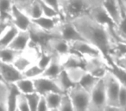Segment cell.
I'll list each match as a JSON object with an SVG mask.
<instances>
[{
  "instance_id": "obj_33",
  "label": "cell",
  "mask_w": 126,
  "mask_h": 111,
  "mask_svg": "<svg viewBox=\"0 0 126 111\" xmlns=\"http://www.w3.org/2000/svg\"><path fill=\"white\" fill-rule=\"evenodd\" d=\"M39 2H40L41 6H42V15L49 17V18H61V14H60L58 11H56L55 10L53 9L52 7L47 5L43 0H39Z\"/></svg>"
},
{
  "instance_id": "obj_39",
  "label": "cell",
  "mask_w": 126,
  "mask_h": 111,
  "mask_svg": "<svg viewBox=\"0 0 126 111\" xmlns=\"http://www.w3.org/2000/svg\"><path fill=\"white\" fill-rule=\"evenodd\" d=\"M111 61L115 62L116 64H118V65L121 66V67H123V68H124V69H126V54L124 55V56H123V57H119V58L115 59V60H111Z\"/></svg>"
},
{
  "instance_id": "obj_27",
  "label": "cell",
  "mask_w": 126,
  "mask_h": 111,
  "mask_svg": "<svg viewBox=\"0 0 126 111\" xmlns=\"http://www.w3.org/2000/svg\"><path fill=\"white\" fill-rule=\"evenodd\" d=\"M23 11H25L27 15L31 19H35L39 17L42 16V10L39 0H34L33 2L26 8Z\"/></svg>"
},
{
  "instance_id": "obj_9",
  "label": "cell",
  "mask_w": 126,
  "mask_h": 111,
  "mask_svg": "<svg viewBox=\"0 0 126 111\" xmlns=\"http://www.w3.org/2000/svg\"><path fill=\"white\" fill-rule=\"evenodd\" d=\"M43 48L47 49L52 54L58 55L60 57L66 56L73 51L70 43L59 37H51Z\"/></svg>"
},
{
  "instance_id": "obj_25",
  "label": "cell",
  "mask_w": 126,
  "mask_h": 111,
  "mask_svg": "<svg viewBox=\"0 0 126 111\" xmlns=\"http://www.w3.org/2000/svg\"><path fill=\"white\" fill-rule=\"evenodd\" d=\"M22 53L23 52L16 50V49H13L10 47L3 48V49H0V60H2L6 63H10V64H12L16 60V57L20 54H22Z\"/></svg>"
},
{
  "instance_id": "obj_7",
  "label": "cell",
  "mask_w": 126,
  "mask_h": 111,
  "mask_svg": "<svg viewBox=\"0 0 126 111\" xmlns=\"http://www.w3.org/2000/svg\"><path fill=\"white\" fill-rule=\"evenodd\" d=\"M104 80L107 95V105L120 108L118 106V95L121 83L110 71H108L107 74L104 76Z\"/></svg>"
},
{
  "instance_id": "obj_35",
  "label": "cell",
  "mask_w": 126,
  "mask_h": 111,
  "mask_svg": "<svg viewBox=\"0 0 126 111\" xmlns=\"http://www.w3.org/2000/svg\"><path fill=\"white\" fill-rule=\"evenodd\" d=\"M118 106L121 110H126V86L121 85L118 95Z\"/></svg>"
},
{
  "instance_id": "obj_10",
  "label": "cell",
  "mask_w": 126,
  "mask_h": 111,
  "mask_svg": "<svg viewBox=\"0 0 126 111\" xmlns=\"http://www.w3.org/2000/svg\"><path fill=\"white\" fill-rule=\"evenodd\" d=\"M34 84H35V91L41 95H46L49 92H59L62 93L54 79L47 77V76H41L36 78H34Z\"/></svg>"
},
{
  "instance_id": "obj_31",
  "label": "cell",
  "mask_w": 126,
  "mask_h": 111,
  "mask_svg": "<svg viewBox=\"0 0 126 111\" xmlns=\"http://www.w3.org/2000/svg\"><path fill=\"white\" fill-rule=\"evenodd\" d=\"M59 110H74L72 99L67 92L62 93Z\"/></svg>"
},
{
  "instance_id": "obj_41",
  "label": "cell",
  "mask_w": 126,
  "mask_h": 111,
  "mask_svg": "<svg viewBox=\"0 0 126 111\" xmlns=\"http://www.w3.org/2000/svg\"><path fill=\"white\" fill-rule=\"evenodd\" d=\"M2 83H2V82H0V87H1V85H2Z\"/></svg>"
},
{
  "instance_id": "obj_20",
  "label": "cell",
  "mask_w": 126,
  "mask_h": 111,
  "mask_svg": "<svg viewBox=\"0 0 126 111\" xmlns=\"http://www.w3.org/2000/svg\"><path fill=\"white\" fill-rule=\"evenodd\" d=\"M8 87V110H16V100L21 92L14 83H9Z\"/></svg>"
},
{
  "instance_id": "obj_30",
  "label": "cell",
  "mask_w": 126,
  "mask_h": 111,
  "mask_svg": "<svg viewBox=\"0 0 126 111\" xmlns=\"http://www.w3.org/2000/svg\"><path fill=\"white\" fill-rule=\"evenodd\" d=\"M8 84L2 83L0 87V110H8Z\"/></svg>"
},
{
  "instance_id": "obj_28",
  "label": "cell",
  "mask_w": 126,
  "mask_h": 111,
  "mask_svg": "<svg viewBox=\"0 0 126 111\" xmlns=\"http://www.w3.org/2000/svg\"><path fill=\"white\" fill-rule=\"evenodd\" d=\"M68 75L70 80L74 83H79L84 75L87 71L85 69L84 67H75V68H70V69H65Z\"/></svg>"
},
{
  "instance_id": "obj_8",
  "label": "cell",
  "mask_w": 126,
  "mask_h": 111,
  "mask_svg": "<svg viewBox=\"0 0 126 111\" xmlns=\"http://www.w3.org/2000/svg\"><path fill=\"white\" fill-rule=\"evenodd\" d=\"M70 45L74 52L82 56L84 58L92 57H104V55L98 48L86 40L74 41V42L70 43Z\"/></svg>"
},
{
  "instance_id": "obj_19",
  "label": "cell",
  "mask_w": 126,
  "mask_h": 111,
  "mask_svg": "<svg viewBox=\"0 0 126 111\" xmlns=\"http://www.w3.org/2000/svg\"><path fill=\"white\" fill-rule=\"evenodd\" d=\"M109 71L118 80L121 85L126 86V69L110 60L109 61Z\"/></svg>"
},
{
  "instance_id": "obj_43",
  "label": "cell",
  "mask_w": 126,
  "mask_h": 111,
  "mask_svg": "<svg viewBox=\"0 0 126 111\" xmlns=\"http://www.w3.org/2000/svg\"><path fill=\"white\" fill-rule=\"evenodd\" d=\"M125 8H126V7H125Z\"/></svg>"
},
{
  "instance_id": "obj_4",
  "label": "cell",
  "mask_w": 126,
  "mask_h": 111,
  "mask_svg": "<svg viewBox=\"0 0 126 111\" xmlns=\"http://www.w3.org/2000/svg\"><path fill=\"white\" fill-rule=\"evenodd\" d=\"M52 37H59L69 43L78 40H85L72 21L61 20L55 29L51 32Z\"/></svg>"
},
{
  "instance_id": "obj_2",
  "label": "cell",
  "mask_w": 126,
  "mask_h": 111,
  "mask_svg": "<svg viewBox=\"0 0 126 111\" xmlns=\"http://www.w3.org/2000/svg\"><path fill=\"white\" fill-rule=\"evenodd\" d=\"M103 0H60L61 16L64 21H73L87 15L93 9L102 4Z\"/></svg>"
},
{
  "instance_id": "obj_40",
  "label": "cell",
  "mask_w": 126,
  "mask_h": 111,
  "mask_svg": "<svg viewBox=\"0 0 126 111\" xmlns=\"http://www.w3.org/2000/svg\"><path fill=\"white\" fill-rule=\"evenodd\" d=\"M119 1H120L121 4H122L124 7H126V0H119Z\"/></svg>"
},
{
  "instance_id": "obj_6",
  "label": "cell",
  "mask_w": 126,
  "mask_h": 111,
  "mask_svg": "<svg viewBox=\"0 0 126 111\" xmlns=\"http://www.w3.org/2000/svg\"><path fill=\"white\" fill-rule=\"evenodd\" d=\"M84 59L85 69L97 77L103 78L109 71V63L104 57H92Z\"/></svg>"
},
{
  "instance_id": "obj_38",
  "label": "cell",
  "mask_w": 126,
  "mask_h": 111,
  "mask_svg": "<svg viewBox=\"0 0 126 111\" xmlns=\"http://www.w3.org/2000/svg\"><path fill=\"white\" fill-rule=\"evenodd\" d=\"M44 2L49 5L50 7H52L53 9H54L56 11L61 14V4H60V0H43Z\"/></svg>"
},
{
  "instance_id": "obj_15",
  "label": "cell",
  "mask_w": 126,
  "mask_h": 111,
  "mask_svg": "<svg viewBox=\"0 0 126 111\" xmlns=\"http://www.w3.org/2000/svg\"><path fill=\"white\" fill-rule=\"evenodd\" d=\"M103 6L116 24L119 23L122 17V5L119 0H103Z\"/></svg>"
},
{
  "instance_id": "obj_5",
  "label": "cell",
  "mask_w": 126,
  "mask_h": 111,
  "mask_svg": "<svg viewBox=\"0 0 126 111\" xmlns=\"http://www.w3.org/2000/svg\"><path fill=\"white\" fill-rule=\"evenodd\" d=\"M72 99L74 110H88L90 104V92L79 83L74 84L67 91Z\"/></svg>"
},
{
  "instance_id": "obj_17",
  "label": "cell",
  "mask_w": 126,
  "mask_h": 111,
  "mask_svg": "<svg viewBox=\"0 0 126 111\" xmlns=\"http://www.w3.org/2000/svg\"><path fill=\"white\" fill-rule=\"evenodd\" d=\"M18 31L19 30L15 25H13L12 23L10 24L0 36V49L8 47Z\"/></svg>"
},
{
  "instance_id": "obj_24",
  "label": "cell",
  "mask_w": 126,
  "mask_h": 111,
  "mask_svg": "<svg viewBox=\"0 0 126 111\" xmlns=\"http://www.w3.org/2000/svg\"><path fill=\"white\" fill-rule=\"evenodd\" d=\"M14 0H0V19L11 20Z\"/></svg>"
},
{
  "instance_id": "obj_14",
  "label": "cell",
  "mask_w": 126,
  "mask_h": 111,
  "mask_svg": "<svg viewBox=\"0 0 126 111\" xmlns=\"http://www.w3.org/2000/svg\"><path fill=\"white\" fill-rule=\"evenodd\" d=\"M32 23H35L38 27H40L42 30H45V31L48 32L51 34V32L57 27V25L60 23V22L62 20L61 18H49L47 16H42L39 17L35 19H31ZM52 36V35H51Z\"/></svg>"
},
{
  "instance_id": "obj_16",
  "label": "cell",
  "mask_w": 126,
  "mask_h": 111,
  "mask_svg": "<svg viewBox=\"0 0 126 111\" xmlns=\"http://www.w3.org/2000/svg\"><path fill=\"white\" fill-rule=\"evenodd\" d=\"M63 69H63L62 64H61V57L58 56V55L53 54L52 60L49 63L48 65L46 67V69H44L42 76L54 79V78H55Z\"/></svg>"
},
{
  "instance_id": "obj_34",
  "label": "cell",
  "mask_w": 126,
  "mask_h": 111,
  "mask_svg": "<svg viewBox=\"0 0 126 111\" xmlns=\"http://www.w3.org/2000/svg\"><path fill=\"white\" fill-rule=\"evenodd\" d=\"M16 110H30V105L25 94L20 93L16 100Z\"/></svg>"
},
{
  "instance_id": "obj_18",
  "label": "cell",
  "mask_w": 126,
  "mask_h": 111,
  "mask_svg": "<svg viewBox=\"0 0 126 111\" xmlns=\"http://www.w3.org/2000/svg\"><path fill=\"white\" fill-rule=\"evenodd\" d=\"M54 80L62 93L67 92L74 84H76L71 81L65 69H63L55 78H54Z\"/></svg>"
},
{
  "instance_id": "obj_26",
  "label": "cell",
  "mask_w": 126,
  "mask_h": 111,
  "mask_svg": "<svg viewBox=\"0 0 126 111\" xmlns=\"http://www.w3.org/2000/svg\"><path fill=\"white\" fill-rule=\"evenodd\" d=\"M61 95L62 93H59V92H49L44 95L47 99L49 110H59Z\"/></svg>"
},
{
  "instance_id": "obj_3",
  "label": "cell",
  "mask_w": 126,
  "mask_h": 111,
  "mask_svg": "<svg viewBox=\"0 0 126 111\" xmlns=\"http://www.w3.org/2000/svg\"><path fill=\"white\" fill-rule=\"evenodd\" d=\"M90 104L88 110H105L107 106V95L104 77L98 81L90 92Z\"/></svg>"
},
{
  "instance_id": "obj_1",
  "label": "cell",
  "mask_w": 126,
  "mask_h": 111,
  "mask_svg": "<svg viewBox=\"0 0 126 111\" xmlns=\"http://www.w3.org/2000/svg\"><path fill=\"white\" fill-rule=\"evenodd\" d=\"M72 22L83 38L98 48L108 61L113 44L116 42L110 30L93 19L89 14L75 18Z\"/></svg>"
},
{
  "instance_id": "obj_29",
  "label": "cell",
  "mask_w": 126,
  "mask_h": 111,
  "mask_svg": "<svg viewBox=\"0 0 126 111\" xmlns=\"http://www.w3.org/2000/svg\"><path fill=\"white\" fill-rule=\"evenodd\" d=\"M42 74H43V69H42V68L37 64V63H35V64L34 63V64H31L26 70L23 72V77L30 78V79H34V78L41 76H42Z\"/></svg>"
},
{
  "instance_id": "obj_21",
  "label": "cell",
  "mask_w": 126,
  "mask_h": 111,
  "mask_svg": "<svg viewBox=\"0 0 126 111\" xmlns=\"http://www.w3.org/2000/svg\"><path fill=\"white\" fill-rule=\"evenodd\" d=\"M20 90V92L23 94H30L35 92V84H34L33 79L27 77H22L21 79L17 80L16 83H14Z\"/></svg>"
},
{
  "instance_id": "obj_36",
  "label": "cell",
  "mask_w": 126,
  "mask_h": 111,
  "mask_svg": "<svg viewBox=\"0 0 126 111\" xmlns=\"http://www.w3.org/2000/svg\"><path fill=\"white\" fill-rule=\"evenodd\" d=\"M49 110L48 106H47V99L44 95H41V98L39 101L38 106H37V111H47Z\"/></svg>"
},
{
  "instance_id": "obj_37",
  "label": "cell",
  "mask_w": 126,
  "mask_h": 111,
  "mask_svg": "<svg viewBox=\"0 0 126 111\" xmlns=\"http://www.w3.org/2000/svg\"><path fill=\"white\" fill-rule=\"evenodd\" d=\"M34 0H14V4L19 9L24 11Z\"/></svg>"
},
{
  "instance_id": "obj_23",
  "label": "cell",
  "mask_w": 126,
  "mask_h": 111,
  "mask_svg": "<svg viewBox=\"0 0 126 111\" xmlns=\"http://www.w3.org/2000/svg\"><path fill=\"white\" fill-rule=\"evenodd\" d=\"M101 79V78H98L97 76H93V74L89 72H86V74L84 75V76L82 77V79L80 80V82L79 83V84L80 85L81 87L86 89L87 91L91 92L92 90L93 89L96 84L98 83V81Z\"/></svg>"
},
{
  "instance_id": "obj_22",
  "label": "cell",
  "mask_w": 126,
  "mask_h": 111,
  "mask_svg": "<svg viewBox=\"0 0 126 111\" xmlns=\"http://www.w3.org/2000/svg\"><path fill=\"white\" fill-rule=\"evenodd\" d=\"M13 65L16 67V69L23 73V71H25L31 64H34V61L30 58L29 56H25L23 54V52L22 54H20L16 58V60L12 63Z\"/></svg>"
},
{
  "instance_id": "obj_13",
  "label": "cell",
  "mask_w": 126,
  "mask_h": 111,
  "mask_svg": "<svg viewBox=\"0 0 126 111\" xmlns=\"http://www.w3.org/2000/svg\"><path fill=\"white\" fill-rule=\"evenodd\" d=\"M30 42L31 35L30 30H19L8 47L21 52H24L30 46Z\"/></svg>"
},
{
  "instance_id": "obj_32",
  "label": "cell",
  "mask_w": 126,
  "mask_h": 111,
  "mask_svg": "<svg viewBox=\"0 0 126 111\" xmlns=\"http://www.w3.org/2000/svg\"><path fill=\"white\" fill-rule=\"evenodd\" d=\"M27 99H28L29 105H30V111H37V106H38L39 101L41 98V94L38 92H33V93L27 94Z\"/></svg>"
},
{
  "instance_id": "obj_12",
  "label": "cell",
  "mask_w": 126,
  "mask_h": 111,
  "mask_svg": "<svg viewBox=\"0 0 126 111\" xmlns=\"http://www.w3.org/2000/svg\"><path fill=\"white\" fill-rule=\"evenodd\" d=\"M0 73L7 84L16 83L17 80L23 77V73L16 69L13 64L4 62L2 60H0Z\"/></svg>"
},
{
  "instance_id": "obj_42",
  "label": "cell",
  "mask_w": 126,
  "mask_h": 111,
  "mask_svg": "<svg viewBox=\"0 0 126 111\" xmlns=\"http://www.w3.org/2000/svg\"><path fill=\"white\" fill-rule=\"evenodd\" d=\"M124 8H125V7H124ZM125 11H126V8H125Z\"/></svg>"
},
{
  "instance_id": "obj_11",
  "label": "cell",
  "mask_w": 126,
  "mask_h": 111,
  "mask_svg": "<svg viewBox=\"0 0 126 111\" xmlns=\"http://www.w3.org/2000/svg\"><path fill=\"white\" fill-rule=\"evenodd\" d=\"M11 23L19 30H29L32 24V20L23 10L13 5L11 12Z\"/></svg>"
}]
</instances>
